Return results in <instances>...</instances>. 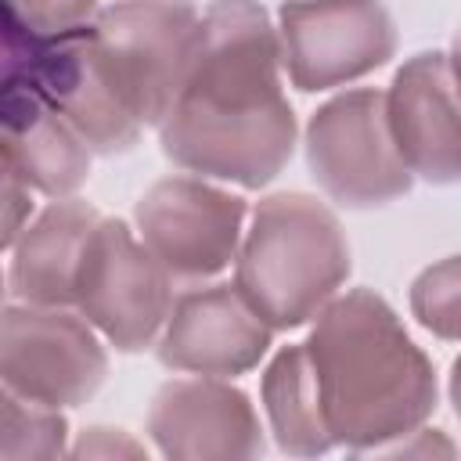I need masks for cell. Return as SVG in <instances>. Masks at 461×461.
<instances>
[{"instance_id": "obj_4", "label": "cell", "mask_w": 461, "mask_h": 461, "mask_svg": "<svg viewBox=\"0 0 461 461\" xmlns=\"http://www.w3.org/2000/svg\"><path fill=\"white\" fill-rule=\"evenodd\" d=\"M198 22L187 0H119L83 22L86 54L133 122H162L191 65Z\"/></svg>"}, {"instance_id": "obj_20", "label": "cell", "mask_w": 461, "mask_h": 461, "mask_svg": "<svg viewBox=\"0 0 461 461\" xmlns=\"http://www.w3.org/2000/svg\"><path fill=\"white\" fill-rule=\"evenodd\" d=\"M29 216H32V191L0 162V252L14 245Z\"/></svg>"}, {"instance_id": "obj_13", "label": "cell", "mask_w": 461, "mask_h": 461, "mask_svg": "<svg viewBox=\"0 0 461 461\" xmlns=\"http://www.w3.org/2000/svg\"><path fill=\"white\" fill-rule=\"evenodd\" d=\"M90 155L32 76L0 90V162L29 191L72 198L90 176Z\"/></svg>"}, {"instance_id": "obj_6", "label": "cell", "mask_w": 461, "mask_h": 461, "mask_svg": "<svg viewBox=\"0 0 461 461\" xmlns=\"http://www.w3.org/2000/svg\"><path fill=\"white\" fill-rule=\"evenodd\" d=\"M306 162L317 187L346 209L389 205L414 184L393 144L382 90L375 86L346 90L313 112Z\"/></svg>"}, {"instance_id": "obj_12", "label": "cell", "mask_w": 461, "mask_h": 461, "mask_svg": "<svg viewBox=\"0 0 461 461\" xmlns=\"http://www.w3.org/2000/svg\"><path fill=\"white\" fill-rule=\"evenodd\" d=\"M148 432L166 457H256L263 429L249 396L212 375L166 382L148 407Z\"/></svg>"}, {"instance_id": "obj_16", "label": "cell", "mask_w": 461, "mask_h": 461, "mask_svg": "<svg viewBox=\"0 0 461 461\" xmlns=\"http://www.w3.org/2000/svg\"><path fill=\"white\" fill-rule=\"evenodd\" d=\"M68 450V421L61 411L18 396L0 378V457H58Z\"/></svg>"}, {"instance_id": "obj_17", "label": "cell", "mask_w": 461, "mask_h": 461, "mask_svg": "<svg viewBox=\"0 0 461 461\" xmlns=\"http://www.w3.org/2000/svg\"><path fill=\"white\" fill-rule=\"evenodd\" d=\"M411 310L421 328L454 342L457 339V256L421 270L411 285Z\"/></svg>"}, {"instance_id": "obj_19", "label": "cell", "mask_w": 461, "mask_h": 461, "mask_svg": "<svg viewBox=\"0 0 461 461\" xmlns=\"http://www.w3.org/2000/svg\"><path fill=\"white\" fill-rule=\"evenodd\" d=\"M40 36L22 25V18L0 0V90L11 86L14 79L29 76L32 58H36Z\"/></svg>"}, {"instance_id": "obj_9", "label": "cell", "mask_w": 461, "mask_h": 461, "mask_svg": "<svg viewBox=\"0 0 461 461\" xmlns=\"http://www.w3.org/2000/svg\"><path fill=\"white\" fill-rule=\"evenodd\" d=\"M137 238L173 281H205L234 263L245 202L205 176H162L133 209Z\"/></svg>"}, {"instance_id": "obj_5", "label": "cell", "mask_w": 461, "mask_h": 461, "mask_svg": "<svg viewBox=\"0 0 461 461\" xmlns=\"http://www.w3.org/2000/svg\"><path fill=\"white\" fill-rule=\"evenodd\" d=\"M173 306V277L144 249L137 230L115 216H97L79 270L72 310L115 349L140 353L155 346Z\"/></svg>"}, {"instance_id": "obj_2", "label": "cell", "mask_w": 461, "mask_h": 461, "mask_svg": "<svg viewBox=\"0 0 461 461\" xmlns=\"http://www.w3.org/2000/svg\"><path fill=\"white\" fill-rule=\"evenodd\" d=\"M303 349L335 447L371 454L414 432L436 411L432 360L371 288L328 299Z\"/></svg>"}, {"instance_id": "obj_15", "label": "cell", "mask_w": 461, "mask_h": 461, "mask_svg": "<svg viewBox=\"0 0 461 461\" xmlns=\"http://www.w3.org/2000/svg\"><path fill=\"white\" fill-rule=\"evenodd\" d=\"M259 396L270 432L285 454L317 457L335 447L317 403V385L303 346H288L270 360V367L263 371Z\"/></svg>"}, {"instance_id": "obj_10", "label": "cell", "mask_w": 461, "mask_h": 461, "mask_svg": "<svg viewBox=\"0 0 461 461\" xmlns=\"http://www.w3.org/2000/svg\"><path fill=\"white\" fill-rule=\"evenodd\" d=\"M274 328L241 299L234 285H205L173 295L155 353L169 371L245 375L270 349Z\"/></svg>"}, {"instance_id": "obj_7", "label": "cell", "mask_w": 461, "mask_h": 461, "mask_svg": "<svg viewBox=\"0 0 461 461\" xmlns=\"http://www.w3.org/2000/svg\"><path fill=\"white\" fill-rule=\"evenodd\" d=\"M104 375V342L72 306H0V378L18 396L65 411L86 403Z\"/></svg>"}, {"instance_id": "obj_8", "label": "cell", "mask_w": 461, "mask_h": 461, "mask_svg": "<svg viewBox=\"0 0 461 461\" xmlns=\"http://www.w3.org/2000/svg\"><path fill=\"white\" fill-rule=\"evenodd\" d=\"M274 29L281 68L303 94L364 79L396 54V22L382 0H285Z\"/></svg>"}, {"instance_id": "obj_1", "label": "cell", "mask_w": 461, "mask_h": 461, "mask_svg": "<svg viewBox=\"0 0 461 461\" xmlns=\"http://www.w3.org/2000/svg\"><path fill=\"white\" fill-rule=\"evenodd\" d=\"M158 130L184 173L263 187L295 151V112L281 86L277 29L256 0H212L191 65Z\"/></svg>"}, {"instance_id": "obj_3", "label": "cell", "mask_w": 461, "mask_h": 461, "mask_svg": "<svg viewBox=\"0 0 461 461\" xmlns=\"http://www.w3.org/2000/svg\"><path fill=\"white\" fill-rule=\"evenodd\" d=\"M349 277V241L339 216L303 191L256 202L234 256V288L274 328L313 321Z\"/></svg>"}, {"instance_id": "obj_21", "label": "cell", "mask_w": 461, "mask_h": 461, "mask_svg": "<svg viewBox=\"0 0 461 461\" xmlns=\"http://www.w3.org/2000/svg\"><path fill=\"white\" fill-rule=\"evenodd\" d=\"M65 454H76V457H144L148 450L122 429L94 425V429H83V436Z\"/></svg>"}, {"instance_id": "obj_18", "label": "cell", "mask_w": 461, "mask_h": 461, "mask_svg": "<svg viewBox=\"0 0 461 461\" xmlns=\"http://www.w3.org/2000/svg\"><path fill=\"white\" fill-rule=\"evenodd\" d=\"M29 32L54 36L65 29H76L97 14V0H4Z\"/></svg>"}, {"instance_id": "obj_14", "label": "cell", "mask_w": 461, "mask_h": 461, "mask_svg": "<svg viewBox=\"0 0 461 461\" xmlns=\"http://www.w3.org/2000/svg\"><path fill=\"white\" fill-rule=\"evenodd\" d=\"M97 209L83 198H50V205L18 230L11 245L7 292L14 303L72 306L76 270L86 238L97 223Z\"/></svg>"}, {"instance_id": "obj_22", "label": "cell", "mask_w": 461, "mask_h": 461, "mask_svg": "<svg viewBox=\"0 0 461 461\" xmlns=\"http://www.w3.org/2000/svg\"><path fill=\"white\" fill-rule=\"evenodd\" d=\"M4 295H7V274L0 270V306H4Z\"/></svg>"}, {"instance_id": "obj_11", "label": "cell", "mask_w": 461, "mask_h": 461, "mask_svg": "<svg viewBox=\"0 0 461 461\" xmlns=\"http://www.w3.org/2000/svg\"><path fill=\"white\" fill-rule=\"evenodd\" d=\"M382 101L393 144L411 176L429 184H454L461 169V133L450 54L421 50L407 58Z\"/></svg>"}]
</instances>
